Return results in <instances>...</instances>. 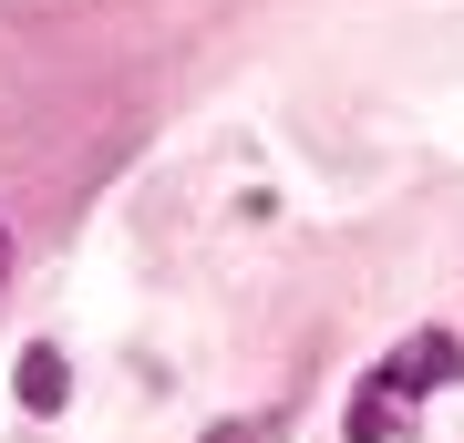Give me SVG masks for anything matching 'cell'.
Returning a JSON list of instances; mask_svg holds the SVG:
<instances>
[{
    "label": "cell",
    "mask_w": 464,
    "mask_h": 443,
    "mask_svg": "<svg viewBox=\"0 0 464 443\" xmlns=\"http://www.w3.org/2000/svg\"><path fill=\"white\" fill-rule=\"evenodd\" d=\"M258 433H268V423H217L207 443H258Z\"/></svg>",
    "instance_id": "obj_4"
},
{
    "label": "cell",
    "mask_w": 464,
    "mask_h": 443,
    "mask_svg": "<svg viewBox=\"0 0 464 443\" xmlns=\"http://www.w3.org/2000/svg\"><path fill=\"white\" fill-rule=\"evenodd\" d=\"M454 371H464V341H454V330H413V341H402V351H392V361H382L372 381H382L392 402H413V392H444Z\"/></svg>",
    "instance_id": "obj_1"
},
{
    "label": "cell",
    "mask_w": 464,
    "mask_h": 443,
    "mask_svg": "<svg viewBox=\"0 0 464 443\" xmlns=\"http://www.w3.org/2000/svg\"><path fill=\"white\" fill-rule=\"evenodd\" d=\"M11 392H21V412H32V423H52V412L72 402V361H63L52 341H32V351H21V371H11Z\"/></svg>",
    "instance_id": "obj_2"
},
{
    "label": "cell",
    "mask_w": 464,
    "mask_h": 443,
    "mask_svg": "<svg viewBox=\"0 0 464 443\" xmlns=\"http://www.w3.org/2000/svg\"><path fill=\"white\" fill-rule=\"evenodd\" d=\"M341 433H351V443H392V433H402V402L382 392V381H362V392H351V412H341Z\"/></svg>",
    "instance_id": "obj_3"
}]
</instances>
